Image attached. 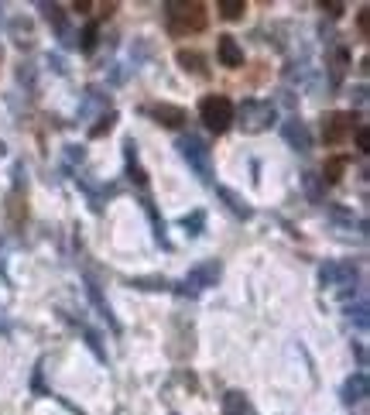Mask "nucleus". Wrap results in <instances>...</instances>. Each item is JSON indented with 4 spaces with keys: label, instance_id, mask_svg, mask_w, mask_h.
<instances>
[{
    "label": "nucleus",
    "instance_id": "nucleus-11",
    "mask_svg": "<svg viewBox=\"0 0 370 415\" xmlns=\"http://www.w3.org/2000/svg\"><path fill=\"white\" fill-rule=\"evenodd\" d=\"M360 35H370V14L360 10Z\"/></svg>",
    "mask_w": 370,
    "mask_h": 415
},
{
    "label": "nucleus",
    "instance_id": "nucleus-9",
    "mask_svg": "<svg viewBox=\"0 0 370 415\" xmlns=\"http://www.w3.org/2000/svg\"><path fill=\"white\" fill-rule=\"evenodd\" d=\"M357 148H360L364 155L370 151V134H367V127H360V131H357Z\"/></svg>",
    "mask_w": 370,
    "mask_h": 415
},
{
    "label": "nucleus",
    "instance_id": "nucleus-3",
    "mask_svg": "<svg viewBox=\"0 0 370 415\" xmlns=\"http://www.w3.org/2000/svg\"><path fill=\"white\" fill-rule=\"evenodd\" d=\"M353 127H357L353 113H329L326 124H322V137H326V144H340L353 134Z\"/></svg>",
    "mask_w": 370,
    "mask_h": 415
},
{
    "label": "nucleus",
    "instance_id": "nucleus-5",
    "mask_svg": "<svg viewBox=\"0 0 370 415\" xmlns=\"http://www.w3.org/2000/svg\"><path fill=\"white\" fill-rule=\"evenodd\" d=\"M151 113H155V117H158L162 124H168V127H179V124L185 120V110H179V106H168V104L155 106Z\"/></svg>",
    "mask_w": 370,
    "mask_h": 415
},
{
    "label": "nucleus",
    "instance_id": "nucleus-2",
    "mask_svg": "<svg viewBox=\"0 0 370 415\" xmlns=\"http://www.w3.org/2000/svg\"><path fill=\"white\" fill-rule=\"evenodd\" d=\"M199 117H202V124L209 127V131H216V134H223L230 124H233V104L226 100V97H206L202 104H199Z\"/></svg>",
    "mask_w": 370,
    "mask_h": 415
},
{
    "label": "nucleus",
    "instance_id": "nucleus-7",
    "mask_svg": "<svg viewBox=\"0 0 370 415\" xmlns=\"http://www.w3.org/2000/svg\"><path fill=\"white\" fill-rule=\"evenodd\" d=\"M343 168H347V158H329V162H326V179L336 182V179L343 175Z\"/></svg>",
    "mask_w": 370,
    "mask_h": 415
},
{
    "label": "nucleus",
    "instance_id": "nucleus-6",
    "mask_svg": "<svg viewBox=\"0 0 370 415\" xmlns=\"http://www.w3.org/2000/svg\"><path fill=\"white\" fill-rule=\"evenodd\" d=\"M220 10H223L226 21H237V17H244L247 3H244V0H220Z\"/></svg>",
    "mask_w": 370,
    "mask_h": 415
},
{
    "label": "nucleus",
    "instance_id": "nucleus-1",
    "mask_svg": "<svg viewBox=\"0 0 370 415\" xmlns=\"http://www.w3.org/2000/svg\"><path fill=\"white\" fill-rule=\"evenodd\" d=\"M206 28V3H172L168 7V31L175 38L195 35Z\"/></svg>",
    "mask_w": 370,
    "mask_h": 415
},
{
    "label": "nucleus",
    "instance_id": "nucleus-8",
    "mask_svg": "<svg viewBox=\"0 0 370 415\" xmlns=\"http://www.w3.org/2000/svg\"><path fill=\"white\" fill-rule=\"evenodd\" d=\"M179 62H182V69H192V73H202V66H199V62H202V55H195V52H179Z\"/></svg>",
    "mask_w": 370,
    "mask_h": 415
},
{
    "label": "nucleus",
    "instance_id": "nucleus-4",
    "mask_svg": "<svg viewBox=\"0 0 370 415\" xmlns=\"http://www.w3.org/2000/svg\"><path fill=\"white\" fill-rule=\"evenodd\" d=\"M216 55H220V62H223L226 69H240V66H244V48L237 45L233 35H220V41H216Z\"/></svg>",
    "mask_w": 370,
    "mask_h": 415
},
{
    "label": "nucleus",
    "instance_id": "nucleus-10",
    "mask_svg": "<svg viewBox=\"0 0 370 415\" xmlns=\"http://www.w3.org/2000/svg\"><path fill=\"white\" fill-rule=\"evenodd\" d=\"M83 45H86V48H92V45H96V24H90V28H86V38H83Z\"/></svg>",
    "mask_w": 370,
    "mask_h": 415
}]
</instances>
